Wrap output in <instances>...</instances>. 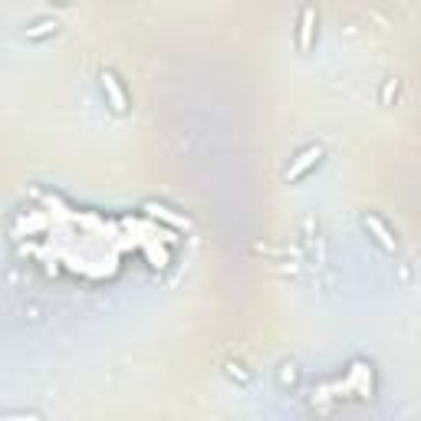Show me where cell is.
<instances>
[{"mask_svg": "<svg viewBox=\"0 0 421 421\" xmlns=\"http://www.w3.org/2000/svg\"><path fill=\"white\" fill-rule=\"evenodd\" d=\"M99 83H103V93L109 95L112 112H125V109H129V99H125V89H122V83H119V76H115V73H109V69H105L103 76H99Z\"/></svg>", "mask_w": 421, "mask_h": 421, "instance_id": "1", "label": "cell"}, {"mask_svg": "<svg viewBox=\"0 0 421 421\" xmlns=\"http://www.w3.org/2000/svg\"><path fill=\"white\" fill-rule=\"evenodd\" d=\"M319 158H323V148H319V145H310V148H303L300 155H296V162H293L290 168H286V175H284V178H286V181H296V178H300L303 172H310V168H313V165L319 162Z\"/></svg>", "mask_w": 421, "mask_h": 421, "instance_id": "2", "label": "cell"}, {"mask_svg": "<svg viewBox=\"0 0 421 421\" xmlns=\"http://www.w3.org/2000/svg\"><path fill=\"white\" fill-rule=\"evenodd\" d=\"M313 30H316V7L306 4L300 14V33H296V46L300 50H310L313 46Z\"/></svg>", "mask_w": 421, "mask_h": 421, "instance_id": "3", "label": "cell"}, {"mask_svg": "<svg viewBox=\"0 0 421 421\" xmlns=\"http://www.w3.org/2000/svg\"><path fill=\"white\" fill-rule=\"evenodd\" d=\"M362 224H365V231H369L372 237H375V241L382 244L385 250H395V247H398V244H395V237H392V231H388V227H385L382 221H378L375 214H365V217H362Z\"/></svg>", "mask_w": 421, "mask_h": 421, "instance_id": "4", "label": "cell"}, {"mask_svg": "<svg viewBox=\"0 0 421 421\" xmlns=\"http://www.w3.org/2000/svg\"><path fill=\"white\" fill-rule=\"evenodd\" d=\"M145 211H148L152 217H162V221H168L172 227H178V231H188V227H191L188 217L172 214V207H165V204H145Z\"/></svg>", "mask_w": 421, "mask_h": 421, "instance_id": "5", "label": "cell"}, {"mask_svg": "<svg viewBox=\"0 0 421 421\" xmlns=\"http://www.w3.org/2000/svg\"><path fill=\"white\" fill-rule=\"evenodd\" d=\"M56 20H40V24H33V26H26L24 30V36L26 40H43V36H50V33H56Z\"/></svg>", "mask_w": 421, "mask_h": 421, "instance_id": "6", "label": "cell"}, {"mask_svg": "<svg viewBox=\"0 0 421 421\" xmlns=\"http://www.w3.org/2000/svg\"><path fill=\"white\" fill-rule=\"evenodd\" d=\"M280 378H284V385H286V382H293V378H296V372H293V365H284V375H280Z\"/></svg>", "mask_w": 421, "mask_h": 421, "instance_id": "7", "label": "cell"}, {"mask_svg": "<svg viewBox=\"0 0 421 421\" xmlns=\"http://www.w3.org/2000/svg\"><path fill=\"white\" fill-rule=\"evenodd\" d=\"M60 4H66V0H60Z\"/></svg>", "mask_w": 421, "mask_h": 421, "instance_id": "8", "label": "cell"}]
</instances>
